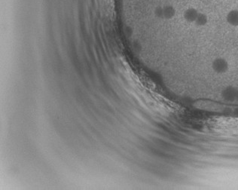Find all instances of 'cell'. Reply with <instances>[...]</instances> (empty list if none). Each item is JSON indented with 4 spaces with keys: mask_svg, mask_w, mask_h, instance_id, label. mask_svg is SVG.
<instances>
[{
    "mask_svg": "<svg viewBox=\"0 0 238 190\" xmlns=\"http://www.w3.org/2000/svg\"><path fill=\"white\" fill-rule=\"evenodd\" d=\"M213 68L216 73H224L227 71L228 69V63L225 59L222 58H218L216 59L213 63Z\"/></svg>",
    "mask_w": 238,
    "mask_h": 190,
    "instance_id": "cell-1",
    "label": "cell"
},
{
    "mask_svg": "<svg viewBox=\"0 0 238 190\" xmlns=\"http://www.w3.org/2000/svg\"><path fill=\"white\" fill-rule=\"evenodd\" d=\"M227 21L231 26H238V11L233 10L227 15Z\"/></svg>",
    "mask_w": 238,
    "mask_h": 190,
    "instance_id": "cell-2",
    "label": "cell"
},
{
    "mask_svg": "<svg viewBox=\"0 0 238 190\" xmlns=\"http://www.w3.org/2000/svg\"><path fill=\"white\" fill-rule=\"evenodd\" d=\"M236 96H237V91L233 88H228L225 89L223 92V97L229 101L236 99Z\"/></svg>",
    "mask_w": 238,
    "mask_h": 190,
    "instance_id": "cell-3",
    "label": "cell"
},
{
    "mask_svg": "<svg viewBox=\"0 0 238 190\" xmlns=\"http://www.w3.org/2000/svg\"><path fill=\"white\" fill-rule=\"evenodd\" d=\"M198 16V14L197 13V11L195 10H191L188 11L185 14V19L187 20L190 21V22H194L197 20V17Z\"/></svg>",
    "mask_w": 238,
    "mask_h": 190,
    "instance_id": "cell-4",
    "label": "cell"
},
{
    "mask_svg": "<svg viewBox=\"0 0 238 190\" xmlns=\"http://www.w3.org/2000/svg\"><path fill=\"white\" fill-rule=\"evenodd\" d=\"M199 25H204L206 23V17L204 15H198L197 17V20L195 21Z\"/></svg>",
    "mask_w": 238,
    "mask_h": 190,
    "instance_id": "cell-5",
    "label": "cell"
},
{
    "mask_svg": "<svg viewBox=\"0 0 238 190\" xmlns=\"http://www.w3.org/2000/svg\"><path fill=\"white\" fill-rule=\"evenodd\" d=\"M236 98L238 99V91H237V96H236Z\"/></svg>",
    "mask_w": 238,
    "mask_h": 190,
    "instance_id": "cell-6",
    "label": "cell"
}]
</instances>
